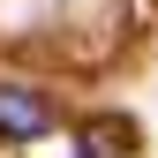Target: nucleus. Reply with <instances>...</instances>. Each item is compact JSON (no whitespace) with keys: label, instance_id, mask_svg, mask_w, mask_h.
<instances>
[{"label":"nucleus","instance_id":"f257e3e1","mask_svg":"<svg viewBox=\"0 0 158 158\" xmlns=\"http://www.w3.org/2000/svg\"><path fill=\"white\" fill-rule=\"evenodd\" d=\"M45 128H53L45 90H30V83H0V143H30V135H45Z\"/></svg>","mask_w":158,"mask_h":158},{"label":"nucleus","instance_id":"f03ea898","mask_svg":"<svg viewBox=\"0 0 158 158\" xmlns=\"http://www.w3.org/2000/svg\"><path fill=\"white\" fill-rule=\"evenodd\" d=\"M128 143H135V128H128V121H113V113L83 128V158H128Z\"/></svg>","mask_w":158,"mask_h":158}]
</instances>
